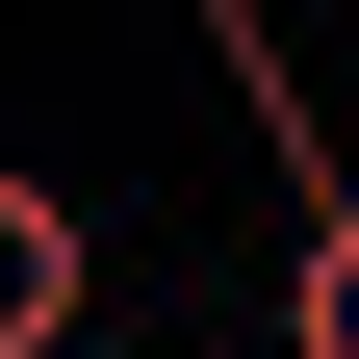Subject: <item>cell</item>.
Listing matches in <instances>:
<instances>
[{"mask_svg": "<svg viewBox=\"0 0 359 359\" xmlns=\"http://www.w3.org/2000/svg\"><path fill=\"white\" fill-rule=\"evenodd\" d=\"M77 308H103V231L52 180H0V359H77Z\"/></svg>", "mask_w": 359, "mask_h": 359, "instance_id": "obj_1", "label": "cell"}, {"mask_svg": "<svg viewBox=\"0 0 359 359\" xmlns=\"http://www.w3.org/2000/svg\"><path fill=\"white\" fill-rule=\"evenodd\" d=\"M283 359H359V180L308 205V257H283Z\"/></svg>", "mask_w": 359, "mask_h": 359, "instance_id": "obj_2", "label": "cell"}]
</instances>
